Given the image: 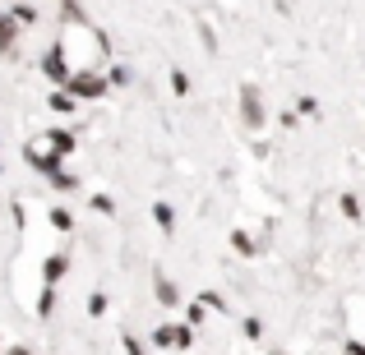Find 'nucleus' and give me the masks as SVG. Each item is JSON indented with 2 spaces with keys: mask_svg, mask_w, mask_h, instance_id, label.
<instances>
[{
  "mask_svg": "<svg viewBox=\"0 0 365 355\" xmlns=\"http://www.w3.org/2000/svg\"><path fill=\"white\" fill-rule=\"evenodd\" d=\"M65 92H70V97H102V92H107V79H98V74H70V79H65Z\"/></svg>",
  "mask_w": 365,
  "mask_h": 355,
  "instance_id": "obj_1",
  "label": "nucleus"
},
{
  "mask_svg": "<svg viewBox=\"0 0 365 355\" xmlns=\"http://www.w3.org/2000/svg\"><path fill=\"white\" fill-rule=\"evenodd\" d=\"M241 111H245V124H264V107H259V92H255V83H245L241 88Z\"/></svg>",
  "mask_w": 365,
  "mask_h": 355,
  "instance_id": "obj_2",
  "label": "nucleus"
},
{
  "mask_svg": "<svg viewBox=\"0 0 365 355\" xmlns=\"http://www.w3.org/2000/svg\"><path fill=\"white\" fill-rule=\"evenodd\" d=\"M190 337H195V328H158L153 332V341H158V346H190Z\"/></svg>",
  "mask_w": 365,
  "mask_h": 355,
  "instance_id": "obj_3",
  "label": "nucleus"
},
{
  "mask_svg": "<svg viewBox=\"0 0 365 355\" xmlns=\"http://www.w3.org/2000/svg\"><path fill=\"white\" fill-rule=\"evenodd\" d=\"M42 70H46V74H51V79H56V83H65V79H70V74H65V55H61V46H56V51H51V55H46V65H42Z\"/></svg>",
  "mask_w": 365,
  "mask_h": 355,
  "instance_id": "obj_4",
  "label": "nucleus"
},
{
  "mask_svg": "<svg viewBox=\"0 0 365 355\" xmlns=\"http://www.w3.org/2000/svg\"><path fill=\"white\" fill-rule=\"evenodd\" d=\"M14 23H19V18L0 14V51H5V46H14Z\"/></svg>",
  "mask_w": 365,
  "mask_h": 355,
  "instance_id": "obj_5",
  "label": "nucleus"
},
{
  "mask_svg": "<svg viewBox=\"0 0 365 355\" xmlns=\"http://www.w3.org/2000/svg\"><path fill=\"white\" fill-rule=\"evenodd\" d=\"M61 277H65V258H61V254H56V258H46V286H56Z\"/></svg>",
  "mask_w": 365,
  "mask_h": 355,
  "instance_id": "obj_6",
  "label": "nucleus"
},
{
  "mask_svg": "<svg viewBox=\"0 0 365 355\" xmlns=\"http://www.w3.org/2000/svg\"><path fill=\"white\" fill-rule=\"evenodd\" d=\"M153 217H158V226H162V231H171V226H176V217H171V208H167V203H158V208H153Z\"/></svg>",
  "mask_w": 365,
  "mask_h": 355,
  "instance_id": "obj_7",
  "label": "nucleus"
},
{
  "mask_svg": "<svg viewBox=\"0 0 365 355\" xmlns=\"http://www.w3.org/2000/svg\"><path fill=\"white\" fill-rule=\"evenodd\" d=\"M199 304H204V309H227V300L217 291H204V295H199Z\"/></svg>",
  "mask_w": 365,
  "mask_h": 355,
  "instance_id": "obj_8",
  "label": "nucleus"
},
{
  "mask_svg": "<svg viewBox=\"0 0 365 355\" xmlns=\"http://www.w3.org/2000/svg\"><path fill=\"white\" fill-rule=\"evenodd\" d=\"M171 88H176L180 97H185V92H190V79H185V70H171Z\"/></svg>",
  "mask_w": 365,
  "mask_h": 355,
  "instance_id": "obj_9",
  "label": "nucleus"
},
{
  "mask_svg": "<svg viewBox=\"0 0 365 355\" xmlns=\"http://www.w3.org/2000/svg\"><path fill=\"white\" fill-rule=\"evenodd\" d=\"M232 245H236V249H241V254H255V240H250L245 231H236V235H232Z\"/></svg>",
  "mask_w": 365,
  "mask_h": 355,
  "instance_id": "obj_10",
  "label": "nucleus"
},
{
  "mask_svg": "<svg viewBox=\"0 0 365 355\" xmlns=\"http://www.w3.org/2000/svg\"><path fill=\"white\" fill-rule=\"evenodd\" d=\"M51 107H56V111H74V97H70V92H56Z\"/></svg>",
  "mask_w": 365,
  "mask_h": 355,
  "instance_id": "obj_11",
  "label": "nucleus"
},
{
  "mask_svg": "<svg viewBox=\"0 0 365 355\" xmlns=\"http://www.w3.org/2000/svg\"><path fill=\"white\" fill-rule=\"evenodd\" d=\"M88 314H93V319H98V314H107V295H93V300H88Z\"/></svg>",
  "mask_w": 365,
  "mask_h": 355,
  "instance_id": "obj_12",
  "label": "nucleus"
},
{
  "mask_svg": "<svg viewBox=\"0 0 365 355\" xmlns=\"http://www.w3.org/2000/svg\"><path fill=\"white\" fill-rule=\"evenodd\" d=\"M51 222L61 226V231H70V226H74V222H70V213H65V208H56V213H51Z\"/></svg>",
  "mask_w": 365,
  "mask_h": 355,
  "instance_id": "obj_13",
  "label": "nucleus"
},
{
  "mask_svg": "<svg viewBox=\"0 0 365 355\" xmlns=\"http://www.w3.org/2000/svg\"><path fill=\"white\" fill-rule=\"evenodd\" d=\"M158 295H162V304H176V286H171V282H162Z\"/></svg>",
  "mask_w": 365,
  "mask_h": 355,
  "instance_id": "obj_14",
  "label": "nucleus"
},
{
  "mask_svg": "<svg viewBox=\"0 0 365 355\" xmlns=\"http://www.w3.org/2000/svg\"><path fill=\"white\" fill-rule=\"evenodd\" d=\"M342 213H347V217H361V203L351 194H342Z\"/></svg>",
  "mask_w": 365,
  "mask_h": 355,
  "instance_id": "obj_15",
  "label": "nucleus"
},
{
  "mask_svg": "<svg viewBox=\"0 0 365 355\" xmlns=\"http://www.w3.org/2000/svg\"><path fill=\"white\" fill-rule=\"evenodd\" d=\"M245 337H264V323H259V319H245Z\"/></svg>",
  "mask_w": 365,
  "mask_h": 355,
  "instance_id": "obj_16",
  "label": "nucleus"
},
{
  "mask_svg": "<svg viewBox=\"0 0 365 355\" xmlns=\"http://www.w3.org/2000/svg\"><path fill=\"white\" fill-rule=\"evenodd\" d=\"M125 355H143V346H139V337H125Z\"/></svg>",
  "mask_w": 365,
  "mask_h": 355,
  "instance_id": "obj_17",
  "label": "nucleus"
},
{
  "mask_svg": "<svg viewBox=\"0 0 365 355\" xmlns=\"http://www.w3.org/2000/svg\"><path fill=\"white\" fill-rule=\"evenodd\" d=\"M347 355H365V346L361 341H347Z\"/></svg>",
  "mask_w": 365,
  "mask_h": 355,
  "instance_id": "obj_18",
  "label": "nucleus"
},
{
  "mask_svg": "<svg viewBox=\"0 0 365 355\" xmlns=\"http://www.w3.org/2000/svg\"><path fill=\"white\" fill-rule=\"evenodd\" d=\"M9 355H33V351H28V346H14V351H9Z\"/></svg>",
  "mask_w": 365,
  "mask_h": 355,
  "instance_id": "obj_19",
  "label": "nucleus"
},
{
  "mask_svg": "<svg viewBox=\"0 0 365 355\" xmlns=\"http://www.w3.org/2000/svg\"><path fill=\"white\" fill-rule=\"evenodd\" d=\"M65 5H74V0H65Z\"/></svg>",
  "mask_w": 365,
  "mask_h": 355,
  "instance_id": "obj_20",
  "label": "nucleus"
}]
</instances>
